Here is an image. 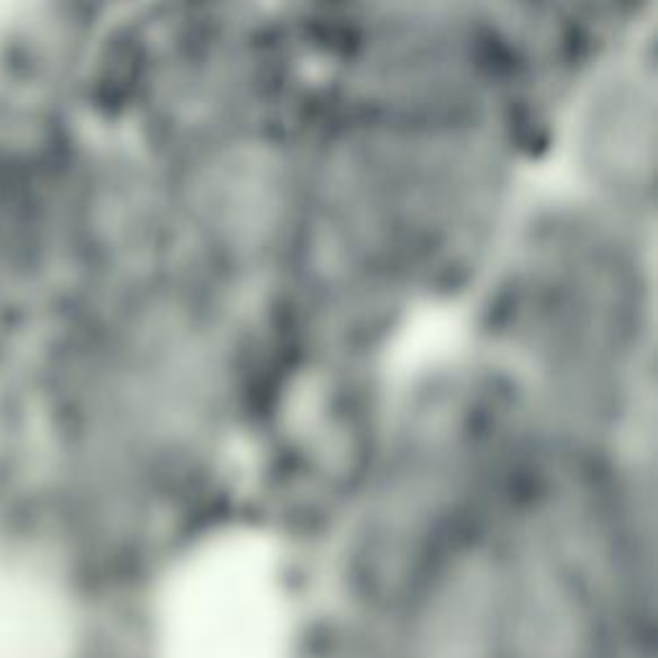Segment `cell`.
<instances>
[{
    "label": "cell",
    "instance_id": "2",
    "mask_svg": "<svg viewBox=\"0 0 658 658\" xmlns=\"http://www.w3.org/2000/svg\"><path fill=\"white\" fill-rule=\"evenodd\" d=\"M293 658H401L389 638L324 630L303 638Z\"/></svg>",
    "mask_w": 658,
    "mask_h": 658
},
{
    "label": "cell",
    "instance_id": "1",
    "mask_svg": "<svg viewBox=\"0 0 658 658\" xmlns=\"http://www.w3.org/2000/svg\"><path fill=\"white\" fill-rule=\"evenodd\" d=\"M0 658H126V641L59 561L0 537Z\"/></svg>",
    "mask_w": 658,
    "mask_h": 658
}]
</instances>
